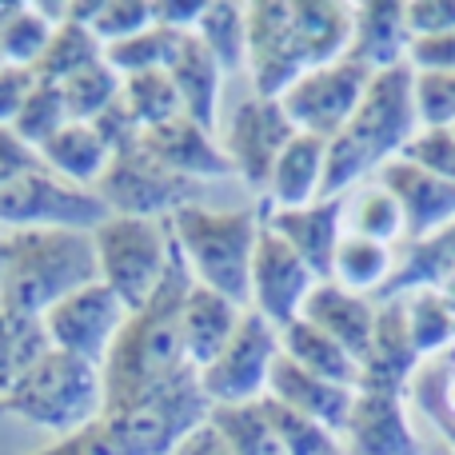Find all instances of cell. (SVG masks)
Instances as JSON below:
<instances>
[{
	"label": "cell",
	"mask_w": 455,
	"mask_h": 455,
	"mask_svg": "<svg viewBox=\"0 0 455 455\" xmlns=\"http://www.w3.org/2000/svg\"><path fill=\"white\" fill-rule=\"evenodd\" d=\"M192 275L188 259H184L180 243H172V259L160 280L156 296L140 307L128 312L120 336L112 339L108 355H104V408H120L128 400H140L144 392L176 379L184 368H192L184 355V299H188Z\"/></svg>",
	"instance_id": "1"
},
{
	"label": "cell",
	"mask_w": 455,
	"mask_h": 455,
	"mask_svg": "<svg viewBox=\"0 0 455 455\" xmlns=\"http://www.w3.org/2000/svg\"><path fill=\"white\" fill-rule=\"evenodd\" d=\"M416 132V68L403 60L371 76L355 116L328 140V168H323L320 200L347 196L363 180H371L387 160L403 156V148Z\"/></svg>",
	"instance_id": "2"
},
{
	"label": "cell",
	"mask_w": 455,
	"mask_h": 455,
	"mask_svg": "<svg viewBox=\"0 0 455 455\" xmlns=\"http://www.w3.org/2000/svg\"><path fill=\"white\" fill-rule=\"evenodd\" d=\"M100 280L92 232L76 228H32L8 232V267L0 304L24 315H44L76 288Z\"/></svg>",
	"instance_id": "3"
},
{
	"label": "cell",
	"mask_w": 455,
	"mask_h": 455,
	"mask_svg": "<svg viewBox=\"0 0 455 455\" xmlns=\"http://www.w3.org/2000/svg\"><path fill=\"white\" fill-rule=\"evenodd\" d=\"M172 235L188 259L196 283L235 299L240 307L251 304V256L264 216L256 208H208L188 204L172 216Z\"/></svg>",
	"instance_id": "4"
},
{
	"label": "cell",
	"mask_w": 455,
	"mask_h": 455,
	"mask_svg": "<svg viewBox=\"0 0 455 455\" xmlns=\"http://www.w3.org/2000/svg\"><path fill=\"white\" fill-rule=\"evenodd\" d=\"M0 416H16L28 427L64 435L96 424L104 416V371L100 363H88L60 347H48L28 376L0 395Z\"/></svg>",
	"instance_id": "5"
},
{
	"label": "cell",
	"mask_w": 455,
	"mask_h": 455,
	"mask_svg": "<svg viewBox=\"0 0 455 455\" xmlns=\"http://www.w3.org/2000/svg\"><path fill=\"white\" fill-rule=\"evenodd\" d=\"M212 400L200 387V371L184 368L176 379L128 400L120 408H104V424L128 455H168L188 440L196 427L208 424Z\"/></svg>",
	"instance_id": "6"
},
{
	"label": "cell",
	"mask_w": 455,
	"mask_h": 455,
	"mask_svg": "<svg viewBox=\"0 0 455 455\" xmlns=\"http://www.w3.org/2000/svg\"><path fill=\"white\" fill-rule=\"evenodd\" d=\"M100 280L120 296L128 312H140L156 296L172 259V224L140 220V216H108L92 232Z\"/></svg>",
	"instance_id": "7"
},
{
	"label": "cell",
	"mask_w": 455,
	"mask_h": 455,
	"mask_svg": "<svg viewBox=\"0 0 455 455\" xmlns=\"http://www.w3.org/2000/svg\"><path fill=\"white\" fill-rule=\"evenodd\" d=\"M92 192L112 216H140V220H172L180 208L204 204V184L168 172L140 148V140L112 152Z\"/></svg>",
	"instance_id": "8"
},
{
	"label": "cell",
	"mask_w": 455,
	"mask_h": 455,
	"mask_svg": "<svg viewBox=\"0 0 455 455\" xmlns=\"http://www.w3.org/2000/svg\"><path fill=\"white\" fill-rule=\"evenodd\" d=\"M108 208L100 204L92 188L60 180L44 164L16 180L0 184V224L12 232H32V228H76V232H96L108 220Z\"/></svg>",
	"instance_id": "9"
},
{
	"label": "cell",
	"mask_w": 455,
	"mask_h": 455,
	"mask_svg": "<svg viewBox=\"0 0 455 455\" xmlns=\"http://www.w3.org/2000/svg\"><path fill=\"white\" fill-rule=\"evenodd\" d=\"M371 76H376V72L363 68L360 60L339 56V60H331V64L307 68L304 76L280 96V104H283V112H288V120L296 124V132L331 140V136L355 116Z\"/></svg>",
	"instance_id": "10"
},
{
	"label": "cell",
	"mask_w": 455,
	"mask_h": 455,
	"mask_svg": "<svg viewBox=\"0 0 455 455\" xmlns=\"http://www.w3.org/2000/svg\"><path fill=\"white\" fill-rule=\"evenodd\" d=\"M291 136H296V124L288 120L283 104L248 92L228 108L220 128V148L243 184L267 188V176H272L275 160L288 148Z\"/></svg>",
	"instance_id": "11"
},
{
	"label": "cell",
	"mask_w": 455,
	"mask_h": 455,
	"mask_svg": "<svg viewBox=\"0 0 455 455\" xmlns=\"http://www.w3.org/2000/svg\"><path fill=\"white\" fill-rule=\"evenodd\" d=\"M275 355H280V328L248 307L224 352L208 368H200V387L212 400V408L259 400L267 392V371Z\"/></svg>",
	"instance_id": "12"
},
{
	"label": "cell",
	"mask_w": 455,
	"mask_h": 455,
	"mask_svg": "<svg viewBox=\"0 0 455 455\" xmlns=\"http://www.w3.org/2000/svg\"><path fill=\"white\" fill-rule=\"evenodd\" d=\"M48 344L60 347L68 355H80L88 363H104L112 339L120 336L128 320V307L120 304V296L104 280L84 283L72 296H64L60 304H52L44 315Z\"/></svg>",
	"instance_id": "13"
},
{
	"label": "cell",
	"mask_w": 455,
	"mask_h": 455,
	"mask_svg": "<svg viewBox=\"0 0 455 455\" xmlns=\"http://www.w3.org/2000/svg\"><path fill=\"white\" fill-rule=\"evenodd\" d=\"M251 92L280 100L307 72V56L299 48L291 24V0H256L248 4V68Z\"/></svg>",
	"instance_id": "14"
},
{
	"label": "cell",
	"mask_w": 455,
	"mask_h": 455,
	"mask_svg": "<svg viewBox=\"0 0 455 455\" xmlns=\"http://www.w3.org/2000/svg\"><path fill=\"white\" fill-rule=\"evenodd\" d=\"M315 283H320L315 272L291 251V243L267 224L259 228L256 256H251V312H259L275 328H288L291 320H299V307Z\"/></svg>",
	"instance_id": "15"
},
{
	"label": "cell",
	"mask_w": 455,
	"mask_h": 455,
	"mask_svg": "<svg viewBox=\"0 0 455 455\" xmlns=\"http://www.w3.org/2000/svg\"><path fill=\"white\" fill-rule=\"evenodd\" d=\"M339 440L347 455H419V427L411 419L408 400L395 392L355 387Z\"/></svg>",
	"instance_id": "16"
},
{
	"label": "cell",
	"mask_w": 455,
	"mask_h": 455,
	"mask_svg": "<svg viewBox=\"0 0 455 455\" xmlns=\"http://www.w3.org/2000/svg\"><path fill=\"white\" fill-rule=\"evenodd\" d=\"M376 180L400 200L403 208V240H424L455 220V180L416 164L408 156L387 160Z\"/></svg>",
	"instance_id": "17"
},
{
	"label": "cell",
	"mask_w": 455,
	"mask_h": 455,
	"mask_svg": "<svg viewBox=\"0 0 455 455\" xmlns=\"http://www.w3.org/2000/svg\"><path fill=\"white\" fill-rule=\"evenodd\" d=\"M419 347L411 339L408 323V299H376V328H371L368 355L360 360V387L368 392H408L411 371L419 368Z\"/></svg>",
	"instance_id": "18"
},
{
	"label": "cell",
	"mask_w": 455,
	"mask_h": 455,
	"mask_svg": "<svg viewBox=\"0 0 455 455\" xmlns=\"http://www.w3.org/2000/svg\"><path fill=\"white\" fill-rule=\"evenodd\" d=\"M259 216L275 235L291 243V251L312 267L315 280H331V259H336V248L344 240V196L315 200L304 208H272L264 200Z\"/></svg>",
	"instance_id": "19"
},
{
	"label": "cell",
	"mask_w": 455,
	"mask_h": 455,
	"mask_svg": "<svg viewBox=\"0 0 455 455\" xmlns=\"http://www.w3.org/2000/svg\"><path fill=\"white\" fill-rule=\"evenodd\" d=\"M140 148L148 152L156 164H164L168 172L184 176V180H224V176H235L232 164H228L220 140H216L208 128H200L196 120L176 116L160 128H148V132L136 136Z\"/></svg>",
	"instance_id": "20"
},
{
	"label": "cell",
	"mask_w": 455,
	"mask_h": 455,
	"mask_svg": "<svg viewBox=\"0 0 455 455\" xmlns=\"http://www.w3.org/2000/svg\"><path fill=\"white\" fill-rule=\"evenodd\" d=\"M299 320H307L312 328H320L323 336H331L347 355H355V363L368 355L371 328H376V299L347 291L336 280H320L307 291Z\"/></svg>",
	"instance_id": "21"
},
{
	"label": "cell",
	"mask_w": 455,
	"mask_h": 455,
	"mask_svg": "<svg viewBox=\"0 0 455 455\" xmlns=\"http://www.w3.org/2000/svg\"><path fill=\"white\" fill-rule=\"evenodd\" d=\"M275 403L283 408L299 411V416L315 419L323 424L328 432L344 435V424H347V411H352V400H355V387H344V384H331V379H320L312 371H304L299 363H291L288 355H275L272 371H267V392Z\"/></svg>",
	"instance_id": "22"
},
{
	"label": "cell",
	"mask_w": 455,
	"mask_h": 455,
	"mask_svg": "<svg viewBox=\"0 0 455 455\" xmlns=\"http://www.w3.org/2000/svg\"><path fill=\"white\" fill-rule=\"evenodd\" d=\"M411 28H408V0H363L352 4V44L347 56L363 68L384 72L408 60Z\"/></svg>",
	"instance_id": "23"
},
{
	"label": "cell",
	"mask_w": 455,
	"mask_h": 455,
	"mask_svg": "<svg viewBox=\"0 0 455 455\" xmlns=\"http://www.w3.org/2000/svg\"><path fill=\"white\" fill-rule=\"evenodd\" d=\"M168 76L176 84V96L184 104V116L196 120L200 128L216 132L220 128V100H224V68L196 32H184L176 56L168 60Z\"/></svg>",
	"instance_id": "24"
},
{
	"label": "cell",
	"mask_w": 455,
	"mask_h": 455,
	"mask_svg": "<svg viewBox=\"0 0 455 455\" xmlns=\"http://www.w3.org/2000/svg\"><path fill=\"white\" fill-rule=\"evenodd\" d=\"M243 312H248V307H240L235 299L204 288V283H192L188 299H184V320H180L184 355H188L192 368L196 371L208 368V363L224 352V344L235 336V328H240Z\"/></svg>",
	"instance_id": "25"
},
{
	"label": "cell",
	"mask_w": 455,
	"mask_h": 455,
	"mask_svg": "<svg viewBox=\"0 0 455 455\" xmlns=\"http://www.w3.org/2000/svg\"><path fill=\"white\" fill-rule=\"evenodd\" d=\"M323 168H328V140L296 132L280 152L272 176H267V204L272 208H304L315 204L323 192Z\"/></svg>",
	"instance_id": "26"
},
{
	"label": "cell",
	"mask_w": 455,
	"mask_h": 455,
	"mask_svg": "<svg viewBox=\"0 0 455 455\" xmlns=\"http://www.w3.org/2000/svg\"><path fill=\"white\" fill-rule=\"evenodd\" d=\"M451 275H455V220L440 228V232L424 235V240H403L395 248L392 280L384 283V291L376 299L408 296V291H424V288L440 291Z\"/></svg>",
	"instance_id": "27"
},
{
	"label": "cell",
	"mask_w": 455,
	"mask_h": 455,
	"mask_svg": "<svg viewBox=\"0 0 455 455\" xmlns=\"http://www.w3.org/2000/svg\"><path fill=\"white\" fill-rule=\"evenodd\" d=\"M291 24H296L299 48L307 56V68L347 56L352 4H344V0H291Z\"/></svg>",
	"instance_id": "28"
},
{
	"label": "cell",
	"mask_w": 455,
	"mask_h": 455,
	"mask_svg": "<svg viewBox=\"0 0 455 455\" xmlns=\"http://www.w3.org/2000/svg\"><path fill=\"white\" fill-rule=\"evenodd\" d=\"M108 160H112V148L84 120H68V124L40 148V164H44L48 172H56L60 180L80 184V188H96V180L104 176Z\"/></svg>",
	"instance_id": "29"
},
{
	"label": "cell",
	"mask_w": 455,
	"mask_h": 455,
	"mask_svg": "<svg viewBox=\"0 0 455 455\" xmlns=\"http://www.w3.org/2000/svg\"><path fill=\"white\" fill-rule=\"evenodd\" d=\"M280 352L291 363H299L304 371H312V376L344 384V387H360V363H355V355H347L336 339L323 336L307 320H291L288 328H280Z\"/></svg>",
	"instance_id": "30"
},
{
	"label": "cell",
	"mask_w": 455,
	"mask_h": 455,
	"mask_svg": "<svg viewBox=\"0 0 455 455\" xmlns=\"http://www.w3.org/2000/svg\"><path fill=\"white\" fill-rule=\"evenodd\" d=\"M392 267H395V248L368 240V235L344 232L336 259H331V280L344 283L347 291H360V296L376 299L384 291V283L392 280Z\"/></svg>",
	"instance_id": "31"
},
{
	"label": "cell",
	"mask_w": 455,
	"mask_h": 455,
	"mask_svg": "<svg viewBox=\"0 0 455 455\" xmlns=\"http://www.w3.org/2000/svg\"><path fill=\"white\" fill-rule=\"evenodd\" d=\"M344 232L368 235L379 240L387 248H400L403 243V208L384 184L371 176L360 188H352L344 196Z\"/></svg>",
	"instance_id": "32"
},
{
	"label": "cell",
	"mask_w": 455,
	"mask_h": 455,
	"mask_svg": "<svg viewBox=\"0 0 455 455\" xmlns=\"http://www.w3.org/2000/svg\"><path fill=\"white\" fill-rule=\"evenodd\" d=\"M48 347L52 344L40 315H24L0 304V395L12 392Z\"/></svg>",
	"instance_id": "33"
},
{
	"label": "cell",
	"mask_w": 455,
	"mask_h": 455,
	"mask_svg": "<svg viewBox=\"0 0 455 455\" xmlns=\"http://www.w3.org/2000/svg\"><path fill=\"white\" fill-rule=\"evenodd\" d=\"M192 32H196L200 44L220 60L224 72L248 68V4H235V0H208Z\"/></svg>",
	"instance_id": "34"
},
{
	"label": "cell",
	"mask_w": 455,
	"mask_h": 455,
	"mask_svg": "<svg viewBox=\"0 0 455 455\" xmlns=\"http://www.w3.org/2000/svg\"><path fill=\"white\" fill-rule=\"evenodd\" d=\"M208 424L220 432V440L228 443L232 455H283L280 440H275V427L267 419L264 403H220L212 408Z\"/></svg>",
	"instance_id": "35"
},
{
	"label": "cell",
	"mask_w": 455,
	"mask_h": 455,
	"mask_svg": "<svg viewBox=\"0 0 455 455\" xmlns=\"http://www.w3.org/2000/svg\"><path fill=\"white\" fill-rule=\"evenodd\" d=\"M104 60V44L100 36H96L88 24H76V20H64L52 28V40H48L44 56L36 60V76L48 80V84H60V80H68L72 72L88 68V64Z\"/></svg>",
	"instance_id": "36"
},
{
	"label": "cell",
	"mask_w": 455,
	"mask_h": 455,
	"mask_svg": "<svg viewBox=\"0 0 455 455\" xmlns=\"http://www.w3.org/2000/svg\"><path fill=\"white\" fill-rule=\"evenodd\" d=\"M120 96H124V104L132 108L136 124H140L144 132L184 116V104H180V96H176V84H172V76H168V68L124 76V92Z\"/></svg>",
	"instance_id": "37"
},
{
	"label": "cell",
	"mask_w": 455,
	"mask_h": 455,
	"mask_svg": "<svg viewBox=\"0 0 455 455\" xmlns=\"http://www.w3.org/2000/svg\"><path fill=\"white\" fill-rule=\"evenodd\" d=\"M120 88H124V76H120L108 60H96V64H88V68L72 72L68 80H60L64 108H68L72 120H84V124H92V120L116 100Z\"/></svg>",
	"instance_id": "38"
},
{
	"label": "cell",
	"mask_w": 455,
	"mask_h": 455,
	"mask_svg": "<svg viewBox=\"0 0 455 455\" xmlns=\"http://www.w3.org/2000/svg\"><path fill=\"white\" fill-rule=\"evenodd\" d=\"M184 32L164 28V24H152V28L136 32L128 40L116 44H104V60L120 72V76H136V72H152V68H168V60L176 56Z\"/></svg>",
	"instance_id": "39"
},
{
	"label": "cell",
	"mask_w": 455,
	"mask_h": 455,
	"mask_svg": "<svg viewBox=\"0 0 455 455\" xmlns=\"http://www.w3.org/2000/svg\"><path fill=\"white\" fill-rule=\"evenodd\" d=\"M259 403H264L267 419H272L275 440H280L283 455H347L344 440H339L336 432H328L323 424H315V419L283 408V403H275L272 395H259Z\"/></svg>",
	"instance_id": "40"
},
{
	"label": "cell",
	"mask_w": 455,
	"mask_h": 455,
	"mask_svg": "<svg viewBox=\"0 0 455 455\" xmlns=\"http://www.w3.org/2000/svg\"><path fill=\"white\" fill-rule=\"evenodd\" d=\"M408 323H411V339H416L419 355H440L455 344V307L440 296L435 288L424 291H408Z\"/></svg>",
	"instance_id": "41"
},
{
	"label": "cell",
	"mask_w": 455,
	"mask_h": 455,
	"mask_svg": "<svg viewBox=\"0 0 455 455\" xmlns=\"http://www.w3.org/2000/svg\"><path fill=\"white\" fill-rule=\"evenodd\" d=\"M52 28L56 24L36 4H20L0 24V56H4V64L36 68V60L44 56L48 40H52Z\"/></svg>",
	"instance_id": "42"
},
{
	"label": "cell",
	"mask_w": 455,
	"mask_h": 455,
	"mask_svg": "<svg viewBox=\"0 0 455 455\" xmlns=\"http://www.w3.org/2000/svg\"><path fill=\"white\" fill-rule=\"evenodd\" d=\"M68 108H64V96H60V84H48V80H40L36 88H32V96L24 100L20 116L12 120V132L20 136L28 148H44L48 140H52L56 132H60L64 124H68Z\"/></svg>",
	"instance_id": "43"
},
{
	"label": "cell",
	"mask_w": 455,
	"mask_h": 455,
	"mask_svg": "<svg viewBox=\"0 0 455 455\" xmlns=\"http://www.w3.org/2000/svg\"><path fill=\"white\" fill-rule=\"evenodd\" d=\"M419 128H455V72H416Z\"/></svg>",
	"instance_id": "44"
},
{
	"label": "cell",
	"mask_w": 455,
	"mask_h": 455,
	"mask_svg": "<svg viewBox=\"0 0 455 455\" xmlns=\"http://www.w3.org/2000/svg\"><path fill=\"white\" fill-rule=\"evenodd\" d=\"M152 24H156L152 0H104L92 32L100 36V44H116V40L136 36V32L152 28Z\"/></svg>",
	"instance_id": "45"
},
{
	"label": "cell",
	"mask_w": 455,
	"mask_h": 455,
	"mask_svg": "<svg viewBox=\"0 0 455 455\" xmlns=\"http://www.w3.org/2000/svg\"><path fill=\"white\" fill-rule=\"evenodd\" d=\"M32 455H128V451L116 443V435L108 432V424H104V419H96V424L80 427V432L64 435V440L48 443V448H40Z\"/></svg>",
	"instance_id": "46"
},
{
	"label": "cell",
	"mask_w": 455,
	"mask_h": 455,
	"mask_svg": "<svg viewBox=\"0 0 455 455\" xmlns=\"http://www.w3.org/2000/svg\"><path fill=\"white\" fill-rule=\"evenodd\" d=\"M36 84H40V76L32 68H20V64H4L0 68V124L12 128V120L20 116L24 100L32 96Z\"/></svg>",
	"instance_id": "47"
},
{
	"label": "cell",
	"mask_w": 455,
	"mask_h": 455,
	"mask_svg": "<svg viewBox=\"0 0 455 455\" xmlns=\"http://www.w3.org/2000/svg\"><path fill=\"white\" fill-rule=\"evenodd\" d=\"M408 64L416 72H455V32L416 36L408 48Z\"/></svg>",
	"instance_id": "48"
},
{
	"label": "cell",
	"mask_w": 455,
	"mask_h": 455,
	"mask_svg": "<svg viewBox=\"0 0 455 455\" xmlns=\"http://www.w3.org/2000/svg\"><path fill=\"white\" fill-rule=\"evenodd\" d=\"M408 28L411 40L455 32V0H408Z\"/></svg>",
	"instance_id": "49"
},
{
	"label": "cell",
	"mask_w": 455,
	"mask_h": 455,
	"mask_svg": "<svg viewBox=\"0 0 455 455\" xmlns=\"http://www.w3.org/2000/svg\"><path fill=\"white\" fill-rule=\"evenodd\" d=\"M120 92H124V88H120ZM92 128L104 136V144H108L112 152H116V148H124V144H132L136 136L144 132V128L136 124L132 108H128V104H124V96H116V100H112L108 108H104L100 116L92 120Z\"/></svg>",
	"instance_id": "50"
},
{
	"label": "cell",
	"mask_w": 455,
	"mask_h": 455,
	"mask_svg": "<svg viewBox=\"0 0 455 455\" xmlns=\"http://www.w3.org/2000/svg\"><path fill=\"white\" fill-rule=\"evenodd\" d=\"M32 168H40V152L28 148L8 124H0V184L16 180V176L32 172Z\"/></svg>",
	"instance_id": "51"
},
{
	"label": "cell",
	"mask_w": 455,
	"mask_h": 455,
	"mask_svg": "<svg viewBox=\"0 0 455 455\" xmlns=\"http://www.w3.org/2000/svg\"><path fill=\"white\" fill-rule=\"evenodd\" d=\"M208 0H152V12H156V24L176 32H192L204 12Z\"/></svg>",
	"instance_id": "52"
},
{
	"label": "cell",
	"mask_w": 455,
	"mask_h": 455,
	"mask_svg": "<svg viewBox=\"0 0 455 455\" xmlns=\"http://www.w3.org/2000/svg\"><path fill=\"white\" fill-rule=\"evenodd\" d=\"M168 455H232V451H228V443L220 440V432H216L212 424H204V427H196V432H192L180 448L168 451Z\"/></svg>",
	"instance_id": "53"
},
{
	"label": "cell",
	"mask_w": 455,
	"mask_h": 455,
	"mask_svg": "<svg viewBox=\"0 0 455 455\" xmlns=\"http://www.w3.org/2000/svg\"><path fill=\"white\" fill-rule=\"evenodd\" d=\"M411 419H416V416H411ZM416 427H419V455H455L451 443L443 440V435H435L427 424H419V419H416Z\"/></svg>",
	"instance_id": "54"
},
{
	"label": "cell",
	"mask_w": 455,
	"mask_h": 455,
	"mask_svg": "<svg viewBox=\"0 0 455 455\" xmlns=\"http://www.w3.org/2000/svg\"><path fill=\"white\" fill-rule=\"evenodd\" d=\"M4 267H8V235H0V291H4Z\"/></svg>",
	"instance_id": "55"
},
{
	"label": "cell",
	"mask_w": 455,
	"mask_h": 455,
	"mask_svg": "<svg viewBox=\"0 0 455 455\" xmlns=\"http://www.w3.org/2000/svg\"><path fill=\"white\" fill-rule=\"evenodd\" d=\"M16 8H20V0H0V24H4L8 16L16 12Z\"/></svg>",
	"instance_id": "56"
},
{
	"label": "cell",
	"mask_w": 455,
	"mask_h": 455,
	"mask_svg": "<svg viewBox=\"0 0 455 455\" xmlns=\"http://www.w3.org/2000/svg\"><path fill=\"white\" fill-rule=\"evenodd\" d=\"M440 296H443V299H448V304L455 307V275H451V280H448V283H443V288H440Z\"/></svg>",
	"instance_id": "57"
},
{
	"label": "cell",
	"mask_w": 455,
	"mask_h": 455,
	"mask_svg": "<svg viewBox=\"0 0 455 455\" xmlns=\"http://www.w3.org/2000/svg\"><path fill=\"white\" fill-rule=\"evenodd\" d=\"M0 68H4V56H0Z\"/></svg>",
	"instance_id": "58"
},
{
	"label": "cell",
	"mask_w": 455,
	"mask_h": 455,
	"mask_svg": "<svg viewBox=\"0 0 455 455\" xmlns=\"http://www.w3.org/2000/svg\"><path fill=\"white\" fill-rule=\"evenodd\" d=\"M451 136H455V128H451Z\"/></svg>",
	"instance_id": "59"
}]
</instances>
